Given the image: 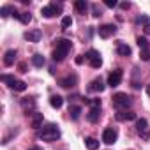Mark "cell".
I'll list each match as a JSON object with an SVG mask.
<instances>
[{"mask_svg":"<svg viewBox=\"0 0 150 150\" xmlns=\"http://www.w3.org/2000/svg\"><path fill=\"white\" fill-rule=\"evenodd\" d=\"M76 81H78V78H76V74H72V76L62 78V80L58 81V85H60L62 88H71V87H74V85H76Z\"/></svg>","mask_w":150,"mask_h":150,"instance_id":"cell-10","label":"cell"},{"mask_svg":"<svg viewBox=\"0 0 150 150\" xmlns=\"http://www.w3.org/2000/svg\"><path fill=\"white\" fill-rule=\"evenodd\" d=\"M92 16L94 18H99L101 16V9L97 7V4H92Z\"/></svg>","mask_w":150,"mask_h":150,"instance_id":"cell-31","label":"cell"},{"mask_svg":"<svg viewBox=\"0 0 150 150\" xmlns=\"http://www.w3.org/2000/svg\"><path fill=\"white\" fill-rule=\"evenodd\" d=\"M85 58L88 60L90 67H94V69H99V67L103 65L101 53H99V51H96V50H88V51H87V55H85Z\"/></svg>","mask_w":150,"mask_h":150,"instance_id":"cell-3","label":"cell"},{"mask_svg":"<svg viewBox=\"0 0 150 150\" xmlns=\"http://www.w3.org/2000/svg\"><path fill=\"white\" fill-rule=\"evenodd\" d=\"M146 94H148V96H150V87H146Z\"/></svg>","mask_w":150,"mask_h":150,"instance_id":"cell-38","label":"cell"},{"mask_svg":"<svg viewBox=\"0 0 150 150\" xmlns=\"http://www.w3.org/2000/svg\"><path fill=\"white\" fill-rule=\"evenodd\" d=\"M117 138H118V134H117V131L115 129H104V132H103V141L106 143V145H113L115 141H117Z\"/></svg>","mask_w":150,"mask_h":150,"instance_id":"cell-8","label":"cell"},{"mask_svg":"<svg viewBox=\"0 0 150 150\" xmlns=\"http://www.w3.org/2000/svg\"><path fill=\"white\" fill-rule=\"evenodd\" d=\"M136 23H145V25H148V18H146V16H139V18H136Z\"/></svg>","mask_w":150,"mask_h":150,"instance_id":"cell-33","label":"cell"},{"mask_svg":"<svg viewBox=\"0 0 150 150\" xmlns=\"http://www.w3.org/2000/svg\"><path fill=\"white\" fill-rule=\"evenodd\" d=\"M39 138L42 141H57L60 138V129L55 124H46L39 129Z\"/></svg>","mask_w":150,"mask_h":150,"instance_id":"cell-2","label":"cell"},{"mask_svg":"<svg viewBox=\"0 0 150 150\" xmlns=\"http://www.w3.org/2000/svg\"><path fill=\"white\" fill-rule=\"evenodd\" d=\"M122 76H124V72L122 69H115L113 72H110V76H108V87H118L120 81H122Z\"/></svg>","mask_w":150,"mask_h":150,"instance_id":"cell-6","label":"cell"},{"mask_svg":"<svg viewBox=\"0 0 150 150\" xmlns=\"http://www.w3.org/2000/svg\"><path fill=\"white\" fill-rule=\"evenodd\" d=\"M60 13H62V4H55V2L41 9V14H42L44 18H53V16H57V14H60Z\"/></svg>","mask_w":150,"mask_h":150,"instance_id":"cell-5","label":"cell"},{"mask_svg":"<svg viewBox=\"0 0 150 150\" xmlns=\"http://www.w3.org/2000/svg\"><path fill=\"white\" fill-rule=\"evenodd\" d=\"M28 42H39L41 41V37H42V32L39 30V28H34V30H28V32H25V35H23Z\"/></svg>","mask_w":150,"mask_h":150,"instance_id":"cell-9","label":"cell"},{"mask_svg":"<svg viewBox=\"0 0 150 150\" xmlns=\"http://www.w3.org/2000/svg\"><path fill=\"white\" fill-rule=\"evenodd\" d=\"M117 53H118L120 57H129V55L132 53V50H131V46H127L125 42L118 41V42H117Z\"/></svg>","mask_w":150,"mask_h":150,"instance_id":"cell-12","label":"cell"},{"mask_svg":"<svg viewBox=\"0 0 150 150\" xmlns=\"http://www.w3.org/2000/svg\"><path fill=\"white\" fill-rule=\"evenodd\" d=\"M50 104L58 110V108H62V104H64V97H60V96H51V97H50Z\"/></svg>","mask_w":150,"mask_h":150,"instance_id":"cell-20","label":"cell"},{"mask_svg":"<svg viewBox=\"0 0 150 150\" xmlns=\"http://www.w3.org/2000/svg\"><path fill=\"white\" fill-rule=\"evenodd\" d=\"M146 125H148V122L145 118H138L136 120V131L138 132H146Z\"/></svg>","mask_w":150,"mask_h":150,"instance_id":"cell-22","label":"cell"},{"mask_svg":"<svg viewBox=\"0 0 150 150\" xmlns=\"http://www.w3.org/2000/svg\"><path fill=\"white\" fill-rule=\"evenodd\" d=\"M83 60H85V58H83V55H78L76 58H74V62H76L78 65H81V64H83Z\"/></svg>","mask_w":150,"mask_h":150,"instance_id":"cell-34","label":"cell"},{"mask_svg":"<svg viewBox=\"0 0 150 150\" xmlns=\"http://www.w3.org/2000/svg\"><path fill=\"white\" fill-rule=\"evenodd\" d=\"M74 9H76L80 14H85L87 9H88V4L85 2V0H76V2H74Z\"/></svg>","mask_w":150,"mask_h":150,"instance_id":"cell-19","label":"cell"},{"mask_svg":"<svg viewBox=\"0 0 150 150\" xmlns=\"http://www.w3.org/2000/svg\"><path fill=\"white\" fill-rule=\"evenodd\" d=\"M71 41L69 39H57L55 41V51H53V60L55 62H62L65 57H67V53H69V50H71Z\"/></svg>","mask_w":150,"mask_h":150,"instance_id":"cell-1","label":"cell"},{"mask_svg":"<svg viewBox=\"0 0 150 150\" xmlns=\"http://www.w3.org/2000/svg\"><path fill=\"white\" fill-rule=\"evenodd\" d=\"M111 101H113V104L117 106V108H129L131 106V97L127 96V94H124V92H118V94H115L113 97H111Z\"/></svg>","mask_w":150,"mask_h":150,"instance_id":"cell-4","label":"cell"},{"mask_svg":"<svg viewBox=\"0 0 150 150\" xmlns=\"http://www.w3.org/2000/svg\"><path fill=\"white\" fill-rule=\"evenodd\" d=\"M42 122H44V117H42V113H34L30 125H32L34 129H41V127H42Z\"/></svg>","mask_w":150,"mask_h":150,"instance_id":"cell-17","label":"cell"},{"mask_svg":"<svg viewBox=\"0 0 150 150\" xmlns=\"http://www.w3.org/2000/svg\"><path fill=\"white\" fill-rule=\"evenodd\" d=\"M18 69H20V72H27V64H25V62H21V64L18 65Z\"/></svg>","mask_w":150,"mask_h":150,"instance_id":"cell-35","label":"cell"},{"mask_svg":"<svg viewBox=\"0 0 150 150\" xmlns=\"http://www.w3.org/2000/svg\"><path fill=\"white\" fill-rule=\"evenodd\" d=\"M136 42H138V46H139L141 50H146V48H148V41H146V37H141V35H139V37L136 39Z\"/></svg>","mask_w":150,"mask_h":150,"instance_id":"cell-28","label":"cell"},{"mask_svg":"<svg viewBox=\"0 0 150 150\" xmlns=\"http://www.w3.org/2000/svg\"><path fill=\"white\" fill-rule=\"evenodd\" d=\"M16 60V50H7L6 55H4V65L6 67H11Z\"/></svg>","mask_w":150,"mask_h":150,"instance_id":"cell-13","label":"cell"},{"mask_svg":"<svg viewBox=\"0 0 150 150\" xmlns=\"http://www.w3.org/2000/svg\"><path fill=\"white\" fill-rule=\"evenodd\" d=\"M32 64H34L35 67H42V65L46 64V60H44V57H42V55H39V53H37V55H34V57H32Z\"/></svg>","mask_w":150,"mask_h":150,"instance_id":"cell-25","label":"cell"},{"mask_svg":"<svg viewBox=\"0 0 150 150\" xmlns=\"http://www.w3.org/2000/svg\"><path fill=\"white\" fill-rule=\"evenodd\" d=\"M30 150H41V148H39V146H34V148H30Z\"/></svg>","mask_w":150,"mask_h":150,"instance_id":"cell-39","label":"cell"},{"mask_svg":"<svg viewBox=\"0 0 150 150\" xmlns=\"http://www.w3.org/2000/svg\"><path fill=\"white\" fill-rule=\"evenodd\" d=\"M16 13V7L13 6H4L2 9H0V14H2V18H7L9 14H14Z\"/></svg>","mask_w":150,"mask_h":150,"instance_id":"cell-24","label":"cell"},{"mask_svg":"<svg viewBox=\"0 0 150 150\" xmlns=\"http://www.w3.org/2000/svg\"><path fill=\"white\" fill-rule=\"evenodd\" d=\"M85 145H87L88 150H97V148H99V141H97L96 138H87V139H85Z\"/></svg>","mask_w":150,"mask_h":150,"instance_id":"cell-23","label":"cell"},{"mask_svg":"<svg viewBox=\"0 0 150 150\" xmlns=\"http://www.w3.org/2000/svg\"><path fill=\"white\" fill-rule=\"evenodd\" d=\"M104 88H106V85H104L99 78H97V80H92L90 85H88V90H90V92H103Z\"/></svg>","mask_w":150,"mask_h":150,"instance_id":"cell-15","label":"cell"},{"mask_svg":"<svg viewBox=\"0 0 150 150\" xmlns=\"http://www.w3.org/2000/svg\"><path fill=\"white\" fill-rule=\"evenodd\" d=\"M145 34H150V23H148V25H145Z\"/></svg>","mask_w":150,"mask_h":150,"instance_id":"cell-37","label":"cell"},{"mask_svg":"<svg viewBox=\"0 0 150 150\" xmlns=\"http://www.w3.org/2000/svg\"><path fill=\"white\" fill-rule=\"evenodd\" d=\"M115 32H117V27H115V25H111V23L101 25V27L97 28V34H99V37H103V39H108V37H111Z\"/></svg>","mask_w":150,"mask_h":150,"instance_id":"cell-7","label":"cell"},{"mask_svg":"<svg viewBox=\"0 0 150 150\" xmlns=\"http://www.w3.org/2000/svg\"><path fill=\"white\" fill-rule=\"evenodd\" d=\"M115 118L118 122H124V120H136V113L134 111H118L115 115Z\"/></svg>","mask_w":150,"mask_h":150,"instance_id":"cell-14","label":"cell"},{"mask_svg":"<svg viewBox=\"0 0 150 150\" xmlns=\"http://www.w3.org/2000/svg\"><path fill=\"white\" fill-rule=\"evenodd\" d=\"M139 58H141L143 62H148V60H150V48H146V50H141V53H139Z\"/></svg>","mask_w":150,"mask_h":150,"instance_id":"cell-29","label":"cell"},{"mask_svg":"<svg viewBox=\"0 0 150 150\" xmlns=\"http://www.w3.org/2000/svg\"><path fill=\"white\" fill-rule=\"evenodd\" d=\"M23 25H28L30 21H32V14L28 13V11H25V13H20V18H18Z\"/></svg>","mask_w":150,"mask_h":150,"instance_id":"cell-26","label":"cell"},{"mask_svg":"<svg viewBox=\"0 0 150 150\" xmlns=\"http://www.w3.org/2000/svg\"><path fill=\"white\" fill-rule=\"evenodd\" d=\"M104 6L113 9V7H117V6H118V2H117V0H104Z\"/></svg>","mask_w":150,"mask_h":150,"instance_id":"cell-32","label":"cell"},{"mask_svg":"<svg viewBox=\"0 0 150 150\" xmlns=\"http://www.w3.org/2000/svg\"><path fill=\"white\" fill-rule=\"evenodd\" d=\"M120 7H122V9H129V7H131V4H129V2H122V4H120Z\"/></svg>","mask_w":150,"mask_h":150,"instance_id":"cell-36","label":"cell"},{"mask_svg":"<svg viewBox=\"0 0 150 150\" xmlns=\"http://www.w3.org/2000/svg\"><path fill=\"white\" fill-rule=\"evenodd\" d=\"M21 108L25 110V115H28V111H32L35 108V99L34 97H23L21 99Z\"/></svg>","mask_w":150,"mask_h":150,"instance_id":"cell-11","label":"cell"},{"mask_svg":"<svg viewBox=\"0 0 150 150\" xmlns=\"http://www.w3.org/2000/svg\"><path fill=\"white\" fill-rule=\"evenodd\" d=\"M99 117H101V108H90V111L87 113V118L90 124H96L99 120Z\"/></svg>","mask_w":150,"mask_h":150,"instance_id":"cell-16","label":"cell"},{"mask_svg":"<svg viewBox=\"0 0 150 150\" xmlns=\"http://www.w3.org/2000/svg\"><path fill=\"white\" fill-rule=\"evenodd\" d=\"M71 25H72V18H71V16H64L62 21H60V27H62L64 30H67Z\"/></svg>","mask_w":150,"mask_h":150,"instance_id":"cell-27","label":"cell"},{"mask_svg":"<svg viewBox=\"0 0 150 150\" xmlns=\"http://www.w3.org/2000/svg\"><path fill=\"white\" fill-rule=\"evenodd\" d=\"M9 87H11L14 92H25V90H27V83H25V81H21V80H14Z\"/></svg>","mask_w":150,"mask_h":150,"instance_id":"cell-18","label":"cell"},{"mask_svg":"<svg viewBox=\"0 0 150 150\" xmlns=\"http://www.w3.org/2000/svg\"><path fill=\"white\" fill-rule=\"evenodd\" d=\"M0 80H2L4 83H7V85H11V83L14 81V78H13V76H9V74H2V76H0Z\"/></svg>","mask_w":150,"mask_h":150,"instance_id":"cell-30","label":"cell"},{"mask_svg":"<svg viewBox=\"0 0 150 150\" xmlns=\"http://www.w3.org/2000/svg\"><path fill=\"white\" fill-rule=\"evenodd\" d=\"M69 115H71L72 120H78L80 115H81V108H80V106H71V108H69Z\"/></svg>","mask_w":150,"mask_h":150,"instance_id":"cell-21","label":"cell"}]
</instances>
